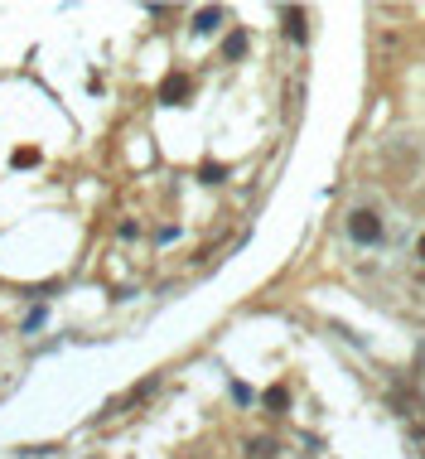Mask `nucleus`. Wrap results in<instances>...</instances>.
Instances as JSON below:
<instances>
[{
	"instance_id": "obj_11",
	"label": "nucleus",
	"mask_w": 425,
	"mask_h": 459,
	"mask_svg": "<svg viewBox=\"0 0 425 459\" xmlns=\"http://www.w3.org/2000/svg\"><path fill=\"white\" fill-rule=\"evenodd\" d=\"M416 251H421V261H425V237H421V246H416Z\"/></svg>"
},
{
	"instance_id": "obj_1",
	"label": "nucleus",
	"mask_w": 425,
	"mask_h": 459,
	"mask_svg": "<svg viewBox=\"0 0 425 459\" xmlns=\"http://www.w3.org/2000/svg\"><path fill=\"white\" fill-rule=\"evenodd\" d=\"M348 237H353V242H363V246L382 242V222H377V213H372V208L348 213Z\"/></svg>"
},
{
	"instance_id": "obj_6",
	"label": "nucleus",
	"mask_w": 425,
	"mask_h": 459,
	"mask_svg": "<svg viewBox=\"0 0 425 459\" xmlns=\"http://www.w3.org/2000/svg\"><path fill=\"white\" fill-rule=\"evenodd\" d=\"M10 164H15V169H34V164H39V150H34V145H20V150L10 155Z\"/></svg>"
},
{
	"instance_id": "obj_9",
	"label": "nucleus",
	"mask_w": 425,
	"mask_h": 459,
	"mask_svg": "<svg viewBox=\"0 0 425 459\" xmlns=\"http://www.w3.org/2000/svg\"><path fill=\"white\" fill-rule=\"evenodd\" d=\"M276 455V445L271 440H251V459H271Z\"/></svg>"
},
{
	"instance_id": "obj_2",
	"label": "nucleus",
	"mask_w": 425,
	"mask_h": 459,
	"mask_svg": "<svg viewBox=\"0 0 425 459\" xmlns=\"http://www.w3.org/2000/svg\"><path fill=\"white\" fill-rule=\"evenodd\" d=\"M188 92H193V82H188L184 73H169V78L159 82V102H164V107H184Z\"/></svg>"
},
{
	"instance_id": "obj_3",
	"label": "nucleus",
	"mask_w": 425,
	"mask_h": 459,
	"mask_svg": "<svg viewBox=\"0 0 425 459\" xmlns=\"http://www.w3.org/2000/svg\"><path fill=\"white\" fill-rule=\"evenodd\" d=\"M217 25H222V10H217V5H208V10L193 15V34H212Z\"/></svg>"
},
{
	"instance_id": "obj_10",
	"label": "nucleus",
	"mask_w": 425,
	"mask_h": 459,
	"mask_svg": "<svg viewBox=\"0 0 425 459\" xmlns=\"http://www.w3.org/2000/svg\"><path fill=\"white\" fill-rule=\"evenodd\" d=\"M34 329H44V310H29L25 314V334H34Z\"/></svg>"
},
{
	"instance_id": "obj_5",
	"label": "nucleus",
	"mask_w": 425,
	"mask_h": 459,
	"mask_svg": "<svg viewBox=\"0 0 425 459\" xmlns=\"http://www.w3.org/2000/svg\"><path fill=\"white\" fill-rule=\"evenodd\" d=\"M261 402H266V411H276V416H280V411L290 406V392H285V387H271V392H266Z\"/></svg>"
},
{
	"instance_id": "obj_7",
	"label": "nucleus",
	"mask_w": 425,
	"mask_h": 459,
	"mask_svg": "<svg viewBox=\"0 0 425 459\" xmlns=\"http://www.w3.org/2000/svg\"><path fill=\"white\" fill-rule=\"evenodd\" d=\"M198 179H203V184H222V179H227V164H203V169H198Z\"/></svg>"
},
{
	"instance_id": "obj_8",
	"label": "nucleus",
	"mask_w": 425,
	"mask_h": 459,
	"mask_svg": "<svg viewBox=\"0 0 425 459\" xmlns=\"http://www.w3.org/2000/svg\"><path fill=\"white\" fill-rule=\"evenodd\" d=\"M222 54H227V58H242V54H246V34H242V29H237V34H227Z\"/></svg>"
},
{
	"instance_id": "obj_4",
	"label": "nucleus",
	"mask_w": 425,
	"mask_h": 459,
	"mask_svg": "<svg viewBox=\"0 0 425 459\" xmlns=\"http://www.w3.org/2000/svg\"><path fill=\"white\" fill-rule=\"evenodd\" d=\"M285 34H290L295 44H305V10H295V5L285 10Z\"/></svg>"
}]
</instances>
